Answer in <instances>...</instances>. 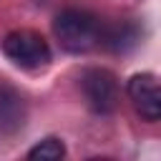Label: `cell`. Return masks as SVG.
<instances>
[{
  "label": "cell",
  "mask_w": 161,
  "mask_h": 161,
  "mask_svg": "<svg viewBox=\"0 0 161 161\" xmlns=\"http://www.w3.org/2000/svg\"><path fill=\"white\" fill-rule=\"evenodd\" d=\"M3 53L20 68H45L53 58L48 40L35 30H13L3 40Z\"/></svg>",
  "instance_id": "obj_2"
},
{
  "label": "cell",
  "mask_w": 161,
  "mask_h": 161,
  "mask_svg": "<svg viewBox=\"0 0 161 161\" xmlns=\"http://www.w3.org/2000/svg\"><path fill=\"white\" fill-rule=\"evenodd\" d=\"M126 91H128V98H131L133 108L141 113V118H146V121H158L161 118V91H158V80H156L153 73L131 75Z\"/></svg>",
  "instance_id": "obj_4"
},
{
  "label": "cell",
  "mask_w": 161,
  "mask_h": 161,
  "mask_svg": "<svg viewBox=\"0 0 161 161\" xmlns=\"http://www.w3.org/2000/svg\"><path fill=\"white\" fill-rule=\"evenodd\" d=\"M101 30H103L101 20L88 10H78V8H68L58 13L53 20V33L60 48L68 53H86L96 48L101 40Z\"/></svg>",
  "instance_id": "obj_1"
},
{
  "label": "cell",
  "mask_w": 161,
  "mask_h": 161,
  "mask_svg": "<svg viewBox=\"0 0 161 161\" xmlns=\"http://www.w3.org/2000/svg\"><path fill=\"white\" fill-rule=\"evenodd\" d=\"M80 88L86 96V103L91 111L108 116L118 108L121 93H118V80L111 70L106 68H88L80 75Z\"/></svg>",
  "instance_id": "obj_3"
},
{
  "label": "cell",
  "mask_w": 161,
  "mask_h": 161,
  "mask_svg": "<svg viewBox=\"0 0 161 161\" xmlns=\"http://www.w3.org/2000/svg\"><path fill=\"white\" fill-rule=\"evenodd\" d=\"M28 121V103L18 88L10 83H0V133L13 136Z\"/></svg>",
  "instance_id": "obj_5"
},
{
  "label": "cell",
  "mask_w": 161,
  "mask_h": 161,
  "mask_svg": "<svg viewBox=\"0 0 161 161\" xmlns=\"http://www.w3.org/2000/svg\"><path fill=\"white\" fill-rule=\"evenodd\" d=\"M65 156V146L60 138L55 136H48L43 138L40 143H35L30 151H28V158H40V161H58Z\"/></svg>",
  "instance_id": "obj_7"
},
{
  "label": "cell",
  "mask_w": 161,
  "mask_h": 161,
  "mask_svg": "<svg viewBox=\"0 0 161 161\" xmlns=\"http://www.w3.org/2000/svg\"><path fill=\"white\" fill-rule=\"evenodd\" d=\"M98 43H103L113 53H126L138 43V28L133 23H118V25H113L108 30H101Z\"/></svg>",
  "instance_id": "obj_6"
}]
</instances>
